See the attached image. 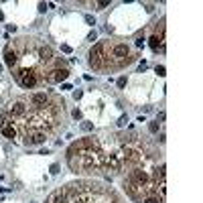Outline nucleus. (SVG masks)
<instances>
[{
  "instance_id": "obj_8",
  "label": "nucleus",
  "mask_w": 203,
  "mask_h": 203,
  "mask_svg": "<svg viewBox=\"0 0 203 203\" xmlns=\"http://www.w3.org/2000/svg\"><path fill=\"white\" fill-rule=\"evenodd\" d=\"M8 122H10V120H8V116H6L4 112H0V130H2L4 126L8 124Z\"/></svg>"
},
{
  "instance_id": "obj_21",
  "label": "nucleus",
  "mask_w": 203,
  "mask_h": 203,
  "mask_svg": "<svg viewBox=\"0 0 203 203\" xmlns=\"http://www.w3.org/2000/svg\"><path fill=\"white\" fill-rule=\"evenodd\" d=\"M73 118L79 120V118H81V112H79V110H73Z\"/></svg>"
},
{
  "instance_id": "obj_13",
  "label": "nucleus",
  "mask_w": 203,
  "mask_h": 203,
  "mask_svg": "<svg viewBox=\"0 0 203 203\" xmlns=\"http://www.w3.org/2000/svg\"><path fill=\"white\" fill-rule=\"evenodd\" d=\"M85 23H88V24H91V26H93V24H96V18H93L91 14H85Z\"/></svg>"
},
{
  "instance_id": "obj_6",
  "label": "nucleus",
  "mask_w": 203,
  "mask_h": 203,
  "mask_svg": "<svg viewBox=\"0 0 203 203\" xmlns=\"http://www.w3.org/2000/svg\"><path fill=\"white\" fill-rule=\"evenodd\" d=\"M2 134L6 136V138H16V128H14V124L8 122V124L2 128Z\"/></svg>"
},
{
  "instance_id": "obj_10",
  "label": "nucleus",
  "mask_w": 203,
  "mask_h": 203,
  "mask_svg": "<svg viewBox=\"0 0 203 203\" xmlns=\"http://www.w3.org/2000/svg\"><path fill=\"white\" fill-rule=\"evenodd\" d=\"M81 130H83V132H91V130H93V124H91V122H81Z\"/></svg>"
},
{
  "instance_id": "obj_7",
  "label": "nucleus",
  "mask_w": 203,
  "mask_h": 203,
  "mask_svg": "<svg viewBox=\"0 0 203 203\" xmlns=\"http://www.w3.org/2000/svg\"><path fill=\"white\" fill-rule=\"evenodd\" d=\"M144 203H163V199L157 195H148V197H144Z\"/></svg>"
},
{
  "instance_id": "obj_17",
  "label": "nucleus",
  "mask_w": 203,
  "mask_h": 203,
  "mask_svg": "<svg viewBox=\"0 0 203 203\" xmlns=\"http://www.w3.org/2000/svg\"><path fill=\"white\" fill-rule=\"evenodd\" d=\"M61 51H63V53H71V47L69 45H61Z\"/></svg>"
},
{
  "instance_id": "obj_18",
  "label": "nucleus",
  "mask_w": 203,
  "mask_h": 203,
  "mask_svg": "<svg viewBox=\"0 0 203 203\" xmlns=\"http://www.w3.org/2000/svg\"><path fill=\"white\" fill-rule=\"evenodd\" d=\"M51 173L57 175V173H59V165H51Z\"/></svg>"
},
{
  "instance_id": "obj_22",
  "label": "nucleus",
  "mask_w": 203,
  "mask_h": 203,
  "mask_svg": "<svg viewBox=\"0 0 203 203\" xmlns=\"http://www.w3.org/2000/svg\"><path fill=\"white\" fill-rule=\"evenodd\" d=\"M136 45L142 47V45H144V39H142V37H140V39H136Z\"/></svg>"
},
{
  "instance_id": "obj_16",
  "label": "nucleus",
  "mask_w": 203,
  "mask_h": 203,
  "mask_svg": "<svg viewBox=\"0 0 203 203\" xmlns=\"http://www.w3.org/2000/svg\"><path fill=\"white\" fill-rule=\"evenodd\" d=\"M157 73L163 77V75H165V67H163V65H157Z\"/></svg>"
},
{
  "instance_id": "obj_9",
  "label": "nucleus",
  "mask_w": 203,
  "mask_h": 203,
  "mask_svg": "<svg viewBox=\"0 0 203 203\" xmlns=\"http://www.w3.org/2000/svg\"><path fill=\"white\" fill-rule=\"evenodd\" d=\"M148 132H150V134H157L158 132V122H150V124H148Z\"/></svg>"
},
{
  "instance_id": "obj_23",
  "label": "nucleus",
  "mask_w": 203,
  "mask_h": 203,
  "mask_svg": "<svg viewBox=\"0 0 203 203\" xmlns=\"http://www.w3.org/2000/svg\"><path fill=\"white\" fill-rule=\"evenodd\" d=\"M0 21H4V12H0Z\"/></svg>"
},
{
  "instance_id": "obj_3",
  "label": "nucleus",
  "mask_w": 203,
  "mask_h": 203,
  "mask_svg": "<svg viewBox=\"0 0 203 203\" xmlns=\"http://www.w3.org/2000/svg\"><path fill=\"white\" fill-rule=\"evenodd\" d=\"M148 45H150L152 51H160V53H165V21H163L160 26L154 31V35L148 39Z\"/></svg>"
},
{
  "instance_id": "obj_5",
  "label": "nucleus",
  "mask_w": 203,
  "mask_h": 203,
  "mask_svg": "<svg viewBox=\"0 0 203 203\" xmlns=\"http://www.w3.org/2000/svg\"><path fill=\"white\" fill-rule=\"evenodd\" d=\"M4 63L10 69L16 67V63H18V49H16V43H10V45L6 47V51H4Z\"/></svg>"
},
{
  "instance_id": "obj_24",
  "label": "nucleus",
  "mask_w": 203,
  "mask_h": 203,
  "mask_svg": "<svg viewBox=\"0 0 203 203\" xmlns=\"http://www.w3.org/2000/svg\"><path fill=\"white\" fill-rule=\"evenodd\" d=\"M0 71H2V63H0Z\"/></svg>"
},
{
  "instance_id": "obj_14",
  "label": "nucleus",
  "mask_w": 203,
  "mask_h": 203,
  "mask_svg": "<svg viewBox=\"0 0 203 203\" xmlns=\"http://www.w3.org/2000/svg\"><path fill=\"white\" fill-rule=\"evenodd\" d=\"M96 39H98V33H96V31H91V33L88 35V41H91V43H93Z\"/></svg>"
},
{
  "instance_id": "obj_4",
  "label": "nucleus",
  "mask_w": 203,
  "mask_h": 203,
  "mask_svg": "<svg viewBox=\"0 0 203 203\" xmlns=\"http://www.w3.org/2000/svg\"><path fill=\"white\" fill-rule=\"evenodd\" d=\"M69 77V69L67 67H53L47 73L45 81L47 83H59V81H65Z\"/></svg>"
},
{
  "instance_id": "obj_19",
  "label": "nucleus",
  "mask_w": 203,
  "mask_h": 203,
  "mask_svg": "<svg viewBox=\"0 0 203 203\" xmlns=\"http://www.w3.org/2000/svg\"><path fill=\"white\" fill-rule=\"evenodd\" d=\"M47 10V4L45 2H41V4H39V12H45Z\"/></svg>"
},
{
  "instance_id": "obj_12",
  "label": "nucleus",
  "mask_w": 203,
  "mask_h": 203,
  "mask_svg": "<svg viewBox=\"0 0 203 203\" xmlns=\"http://www.w3.org/2000/svg\"><path fill=\"white\" fill-rule=\"evenodd\" d=\"M106 6H110V0H102V2H96V8H106Z\"/></svg>"
},
{
  "instance_id": "obj_1",
  "label": "nucleus",
  "mask_w": 203,
  "mask_h": 203,
  "mask_svg": "<svg viewBox=\"0 0 203 203\" xmlns=\"http://www.w3.org/2000/svg\"><path fill=\"white\" fill-rule=\"evenodd\" d=\"M104 53H106V43H98L90 51V65L98 71H104Z\"/></svg>"
},
{
  "instance_id": "obj_15",
  "label": "nucleus",
  "mask_w": 203,
  "mask_h": 203,
  "mask_svg": "<svg viewBox=\"0 0 203 203\" xmlns=\"http://www.w3.org/2000/svg\"><path fill=\"white\" fill-rule=\"evenodd\" d=\"M116 83H118V88H124V85H126V77H124V75H122V77H118Z\"/></svg>"
},
{
  "instance_id": "obj_2",
  "label": "nucleus",
  "mask_w": 203,
  "mask_h": 203,
  "mask_svg": "<svg viewBox=\"0 0 203 203\" xmlns=\"http://www.w3.org/2000/svg\"><path fill=\"white\" fill-rule=\"evenodd\" d=\"M26 108H29V104H26V100H16V102H12L10 106H6V110H4V114L8 116V120H10V122H14V120H18L21 116H24V112H26Z\"/></svg>"
},
{
  "instance_id": "obj_11",
  "label": "nucleus",
  "mask_w": 203,
  "mask_h": 203,
  "mask_svg": "<svg viewBox=\"0 0 203 203\" xmlns=\"http://www.w3.org/2000/svg\"><path fill=\"white\" fill-rule=\"evenodd\" d=\"M126 124H128V116L124 114V116H120V120H118V126H120V128H124Z\"/></svg>"
},
{
  "instance_id": "obj_20",
  "label": "nucleus",
  "mask_w": 203,
  "mask_h": 203,
  "mask_svg": "<svg viewBox=\"0 0 203 203\" xmlns=\"http://www.w3.org/2000/svg\"><path fill=\"white\" fill-rule=\"evenodd\" d=\"M81 96H83V91H81V90H77V91H75V93H73V98H75V100H79Z\"/></svg>"
}]
</instances>
